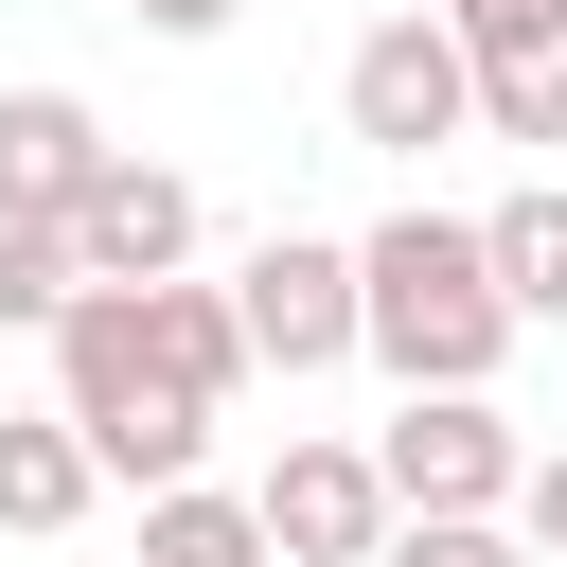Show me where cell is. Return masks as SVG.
<instances>
[{
    "instance_id": "obj_1",
    "label": "cell",
    "mask_w": 567,
    "mask_h": 567,
    "mask_svg": "<svg viewBox=\"0 0 567 567\" xmlns=\"http://www.w3.org/2000/svg\"><path fill=\"white\" fill-rule=\"evenodd\" d=\"M354 284H372V372L390 390H496V354L532 337L514 301H496V248H478V213H390V230H354Z\"/></svg>"
},
{
    "instance_id": "obj_2",
    "label": "cell",
    "mask_w": 567,
    "mask_h": 567,
    "mask_svg": "<svg viewBox=\"0 0 567 567\" xmlns=\"http://www.w3.org/2000/svg\"><path fill=\"white\" fill-rule=\"evenodd\" d=\"M53 408L89 425V461H106L124 496H195V461H213V408L142 354V301H106V284L53 319Z\"/></svg>"
},
{
    "instance_id": "obj_3",
    "label": "cell",
    "mask_w": 567,
    "mask_h": 567,
    "mask_svg": "<svg viewBox=\"0 0 567 567\" xmlns=\"http://www.w3.org/2000/svg\"><path fill=\"white\" fill-rule=\"evenodd\" d=\"M372 478H390V514H496V532H514L532 443L496 425V390H408V408L372 425Z\"/></svg>"
},
{
    "instance_id": "obj_4",
    "label": "cell",
    "mask_w": 567,
    "mask_h": 567,
    "mask_svg": "<svg viewBox=\"0 0 567 567\" xmlns=\"http://www.w3.org/2000/svg\"><path fill=\"white\" fill-rule=\"evenodd\" d=\"M337 124H354L372 159H425V142H461V124H478V53H461V35L408 0V18H372V35H354V71H337Z\"/></svg>"
},
{
    "instance_id": "obj_5",
    "label": "cell",
    "mask_w": 567,
    "mask_h": 567,
    "mask_svg": "<svg viewBox=\"0 0 567 567\" xmlns=\"http://www.w3.org/2000/svg\"><path fill=\"white\" fill-rule=\"evenodd\" d=\"M230 319H248L266 372H337V354H372V284H354V248H319V230H266V248L230 266Z\"/></svg>"
},
{
    "instance_id": "obj_6",
    "label": "cell",
    "mask_w": 567,
    "mask_h": 567,
    "mask_svg": "<svg viewBox=\"0 0 567 567\" xmlns=\"http://www.w3.org/2000/svg\"><path fill=\"white\" fill-rule=\"evenodd\" d=\"M248 514H266V549H284V567H372V549L408 532V514H390V478H372V443H284Z\"/></svg>"
},
{
    "instance_id": "obj_7",
    "label": "cell",
    "mask_w": 567,
    "mask_h": 567,
    "mask_svg": "<svg viewBox=\"0 0 567 567\" xmlns=\"http://www.w3.org/2000/svg\"><path fill=\"white\" fill-rule=\"evenodd\" d=\"M71 266H89L106 301L177 284V266H195V177H177V159H106V177H89V213H71Z\"/></svg>"
},
{
    "instance_id": "obj_8",
    "label": "cell",
    "mask_w": 567,
    "mask_h": 567,
    "mask_svg": "<svg viewBox=\"0 0 567 567\" xmlns=\"http://www.w3.org/2000/svg\"><path fill=\"white\" fill-rule=\"evenodd\" d=\"M106 159H124V142H106L71 89H0V230H71Z\"/></svg>"
},
{
    "instance_id": "obj_9",
    "label": "cell",
    "mask_w": 567,
    "mask_h": 567,
    "mask_svg": "<svg viewBox=\"0 0 567 567\" xmlns=\"http://www.w3.org/2000/svg\"><path fill=\"white\" fill-rule=\"evenodd\" d=\"M89 496H106L89 425H71V408H0V532H71Z\"/></svg>"
},
{
    "instance_id": "obj_10",
    "label": "cell",
    "mask_w": 567,
    "mask_h": 567,
    "mask_svg": "<svg viewBox=\"0 0 567 567\" xmlns=\"http://www.w3.org/2000/svg\"><path fill=\"white\" fill-rule=\"evenodd\" d=\"M142 354L195 390V408H230L266 354H248V319H230V284H142Z\"/></svg>"
},
{
    "instance_id": "obj_11",
    "label": "cell",
    "mask_w": 567,
    "mask_h": 567,
    "mask_svg": "<svg viewBox=\"0 0 567 567\" xmlns=\"http://www.w3.org/2000/svg\"><path fill=\"white\" fill-rule=\"evenodd\" d=\"M478 248H496V301H514V319H567V177L496 195V213H478Z\"/></svg>"
},
{
    "instance_id": "obj_12",
    "label": "cell",
    "mask_w": 567,
    "mask_h": 567,
    "mask_svg": "<svg viewBox=\"0 0 567 567\" xmlns=\"http://www.w3.org/2000/svg\"><path fill=\"white\" fill-rule=\"evenodd\" d=\"M142 567H284V549H266V514H248V496H213V478H195V496H142Z\"/></svg>"
},
{
    "instance_id": "obj_13",
    "label": "cell",
    "mask_w": 567,
    "mask_h": 567,
    "mask_svg": "<svg viewBox=\"0 0 567 567\" xmlns=\"http://www.w3.org/2000/svg\"><path fill=\"white\" fill-rule=\"evenodd\" d=\"M478 124L496 142H567V18L514 35V53H478Z\"/></svg>"
},
{
    "instance_id": "obj_14",
    "label": "cell",
    "mask_w": 567,
    "mask_h": 567,
    "mask_svg": "<svg viewBox=\"0 0 567 567\" xmlns=\"http://www.w3.org/2000/svg\"><path fill=\"white\" fill-rule=\"evenodd\" d=\"M71 301H89V266H71V230H0V319H35V337H53Z\"/></svg>"
},
{
    "instance_id": "obj_15",
    "label": "cell",
    "mask_w": 567,
    "mask_h": 567,
    "mask_svg": "<svg viewBox=\"0 0 567 567\" xmlns=\"http://www.w3.org/2000/svg\"><path fill=\"white\" fill-rule=\"evenodd\" d=\"M372 567H532V549H514L496 514H408V532H390Z\"/></svg>"
},
{
    "instance_id": "obj_16",
    "label": "cell",
    "mask_w": 567,
    "mask_h": 567,
    "mask_svg": "<svg viewBox=\"0 0 567 567\" xmlns=\"http://www.w3.org/2000/svg\"><path fill=\"white\" fill-rule=\"evenodd\" d=\"M514 549H532V567H567V443L532 461V496H514Z\"/></svg>"
},
{
    "instance_id": "obj_17",
    "label": "cell",
    "mask_w": 567,
    "mask_h": 567,
    "mask_svg": "<svg viewBox=\"0 0 567 567\" xmlns=\"http://www.w3.org/2000/svg\"><path fill=\"white\" fill-rule=\"evenodd\" d=\"M124 18H142V35H230L248 0H124Z\"/></svg>"
}]
</instances>
